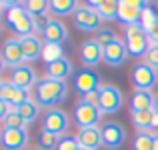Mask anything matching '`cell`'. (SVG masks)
I'll return each mask as SVG.
<instances>
[{"instance_id": "40", "label": "cell", "mask_w": 158, "mask_h": 150, "mask_svg": "<svg viewBox=\"0 0 158 150\" xmlns=\"http://www.w3.org/2000/svg\"><path fill=\"white\" fill-rule=\"evenodd\" d=\"M4 68H6V64H4V60H2V56H0V76H2V72H4Z\"/></svg>"}, {"instance_id": "35", "label": "cell", "mask_w": 158, "mask_h": 150, "mask_svg": "<svg viewBox=\"0 0 158 150\" xmlns=\"http://www.w3.org/2000/svg\"><path fill=\"white\" fill-rule=\"evenodd\" d=\"M78 148H80V144H78L76 136H68V134L62 136L58 146H56V150H78Z\"/></svg>"}, {"instance_id": "25", "label": "cell", "mask_w": 158, "mask_h": 150, "mask_svg": "<svg viewBox=\"0 0 158 150\" xmlns=\"http://www.w3.org/2000/svg\"><path fill=\"white\" fill-rule=\"evenodd\" d=\"M16 112H18L20 116H22V120L30 126V124H34L36 120H38V114H40V106L36 104V100H28V102H24V104H20L18 108H14Z\"/></svg>"}, {"instance_id": "17", "label": "cell", "mask_w": 158, "mask_h": 150, "mask_svg": "<svg viewBox=\"0 0 158 150\" xmlns=\"http://www.w3.org/2000/svg\"><path fill=\"white\" fill-rule=\"evenodd\" d=\"M78 56H80L82 64L86 68H92L98 62L102 60V46L96 42V38H88L80 44V50H78Z\"/></svg>"}, {"instance_id": "19", "label": "cell", "mask_w": 158, "mask_h": 150, "mask_svg": "<svg viewBox=\"0 0 158 150\" xmlns=\"http://www.w3.org/2000/svg\"><path fill=\"white\" fill-rule=\"evenodd\" d=\"M76 140L80 144V148H84V150H98V148H102V130L98 126L78 128Z\"/></svg>"}, {"instance_id": "16", "label": "cell", "mask_w": 158, "mask_h": 150, "mask_svg": "<svg viewBox=\"0 0 158 150\" xmlns=\"http://www.w3.org/2000/svg\"><path fill=\"white\" fill-rule=\"evenodd\" d=\"M0 98L10 108H18L20 104L30 100V90H22V88H18V86L10 84L6 80V82H2V88H0Z\"/></svg>"}, {"instance_id": "20", "label": "cell", "mask_w": 158, "mask_h": 150, "mask_svg": "<svg viewBox=\"0 0 158 150\" xmlns=\"http://www.w3.org/2000/svg\"><path fill=\"white\" fill-rule=\"evenodd\" d=\"M44 70H46V76L48 78L62 80V82H66L72 74H76V72H74L72 62H70L66 56L60 58V60H56V62H52V64H44Z\"/></svg>"}, {"instance_id": "47", "label": "cell", "mask_w": 158, "mask_h": 150, "mask_svg": "<svg viewBox=\"0 0 158 150\" xmlns=\"http://www.w3.org/2000/svg\"><path fill=\"white\" fill-rule=\"evenodd\" d=\"M78 150H84V148H78Z\"/></svg>"}, {"instance_id": "5", "label": "cell", "mask_w": 158, "mask_h": 150, "mask_svg": "<svg viewBox=\"0 0 158 150\" xmlns=\"http://www.w3.org/2000/svg\"><path fill=\"white\" fill-rule=\"evenodd\" d=\"M70 126V118L62 108H52L42 114V130L50 132L56 136H66V130Z\"/></svg>"}, {"instance_id": "43", "label": "cell", "mask_w": 158, "mask_h": 150, "mask_svg": "<svg viewBox=\"0 0 158 150\" xmlns=\"http://www.w3.org/2000/svg\"><path fill=\"white\" fill-rule=\"evenodd\" d=\"M2 12H4V8H2V2H0V14H2Z\"/></svg>"}, {"instance_id": "39", "label": "cell", "mask_w": 158, "mask_h": 150, "mask_svg": "<svg viewBox=\"0 0 158 150\" xmlns=\"http://www.w3.org/2000/svg\"><path fill=\"white\" fill-rule=\"evenodd\" d=\"M150 130H154V134L158 132V114L154 110H152V126H150Z\"/></svg>"}, {"instance_id": "12", "label": "cell", "mask_w": 158, "mask_h": 150, "mask_svg": "<svg viewBox=\"0 0 158 150\" xmlns=\"http://www.w3.org/2000/svg\"><path fill=\"white\" fill-rule=\"evenodd\" d=\"M128 58H130L128 56V48H126V44H124V40H120V38H116L114 42L106 44V46L102 48V60H104L108 66H112V68H120Z\"/></svg>"}, {"instance_id": "33", "label": "cell", "mask_w": 158, "mask_h": 150, "mask_svg": "<svg viewBox=\"0 0 158 150\" xmlns=\"http://www.w3.org/2000/svg\"><path fill=\"white\" fill-rule=\"evenodd\" d=\"M24 12L26 10H24L22 2H12L10 6H8V10H6V22L10 24V26H14V24L24 16Z\"/></svg>"}, {"instance_id": "46", "label": "cell", "mask_w": 158, "mask_h": 150, "mask_svg": "<svg viewBox=\"0 0 158 150\" xmlns=\"http://www.w3.org/2000/svg\"><path fill=\"white\" fill-rule=\"evenodd\" d=\"M0 136H2V130H0Z\"/></svg>"}, {"instance_id": "26", "label": "cell", "mask_w": 158, "mask_h": 150, "mask_svg": "<svg viewBox=\"0 0 158 150\" xmlns=\"http://www.w3.org/2000/svg\"><path fill=\"white\" fill-rule=\"evenodd\" d=\"M76 8V0H50V12L54 16H72Z\"/></svg>"}, {"instance_id": "14", "label": "cell", "mask_w": 158, "mask_h": 150, "mask_svg": "<svg viewBox=\"0 0 158 150\" xmlns=\"http://www.w3.org/2000/svg\"><path fill=\"white\" fill-rule=\"evenodd\" d=\"M38 80H40V78L36 76V70L32 68L30 64H24V66H18V68L10 70V78H8L10 84L18 86V88H22V90L36 88Z\"/></svg>"}, {"instance_id": "30", "label": "cell", "mask_w": 158, "mask_h": 150, "mask_svg": "<svg viewBox=\"0 0 158 150\" xmlns=\"http://www.w3.org/2000/svg\"><path fill=\"white\" fill-rule=\"evenodd\" d=\"M58 142H60V136L50 134L46 130H40L38 136H36V144H38V150H56Z\"/></svg>"}, {"instance_id": "3", "label": "cell", "mask_w": 158, "mask_h": 150, "mask_svg": "<svg viewBox=\"0 0 158 150\" xmlns=\"http://www.w3.org/2000/svg\"><path fill=\"white\" fill-rule=\"evenodd\" d=\"M98 92H100V104H98V108H100L102 114H116L124 106V94L118 86L102 84L98 88Z\"/></svg>"}, {"instance_id": "10", "label": "cell", "mask_w": 158, "mask_h": 150, "mask_svg": "<svg viewBox=\"0 0 158 150\" xmlns=\"http://www.w3.org/2000/svg\"><path fill=\"white\" fill-rule=\"evenodd\" d=\"M2 60L6 64V68H18V66H24V54H22V46H20V38L16 36H10V38L4 40L2 44Z\"/></svg>"}, {"instance_id": "31", "label": "cell", "mask_w": 158, "mask_h": 150, "mask_svg": "<svg viewBox=\"0 0 158 150\" xmlns=\"http://www.w3.org/2000/svg\"><path fill=\"white\" fill-rule=\"evenodd\" d=\"M64 58V48L60 44H44V50H42V60L46 64H52V62Z\"/></svg>"}, {"instance_id": "9", "label": "cell", "mask_w": 158, "mask_h": 150, "mask_svg": "<svg viewBox=\"0 0 158 150\" xmlns=\"http://www.w3.org/2000/svg\"><path fill=\"white\" fill-rule=\"evenodd\" d=\"M28 140H30L28 130H22V128H2L0 146H2V150H26Z\"/></svg>"}, {"instance_id": "11", "label": "cell", "mask_w": 158, "mask_h": 150, "mask_svg": "<svg viewBox=\"0 0 158 150\" xmlns=\"http://www.w3.org/2000/svg\"><path fill=\"white\" fill-rule=\"evenodd\" d=\"M40 38L44 40V44H60L62 46V42L68 40V30L58 18H46L42 32H40Z\"/></svg>"}, {"instance_id": "15", "label": "cell", "mask_w": 158, "mask_h": 150, "mask_svg": "<svg viewBox=\"0 0 158 150\" xmlns=\"http://www.w3.org/2000/svg\"><path fill=\"white\" fill-rule=\"evenodd\" d=\"M44 20L46 18H34L32 14L24 12L22 18H20L14 26H10V28L14 30L16 38H24V36H32V34H36V32H42Z\"/></svg>"}, {"instance_id": "7", "label": "cell", "mask_w": 158, "mask_h": 150, "mask_svg": "<svg viewBox=\"0 0 158 150\" xmlns=\"http://www.w3.org/2000/svg\"><path fill=\"white\" fill-rule=\"evenodd\" d=\"M132 84L136 90H152L158 84V70H154L152 66H148L146 62H138L132 68Z\"/></svg>"}, {"instance_id": "42", "label": "cell", "mask_w": 158, "mask_h": 150, "mask_svg": "<svg viewBox=\"0 0 158 150\" xmlns=\"http://www.w3.org/2000/svg\"><path fill=\"white\" fill-rule=\"evenodd\" d=\"M152 150H158V132L154 134V148H152Z\"/></svg>"}, {"instance_id": "36", "label": "cell", "mask_w": 158, "mask_h": 150, "mask_svg": "<svg viewBox=\"0 0 158 150\" xmlns=\"http://www.w3.org/2000/svg\"><path fill=\"white\" fill-rule=\"evenodd\" d=\"M144 62H146L148 66H152L154 70H158V46H152L150 44L146 56H144Z\"/></svg>"}, {"instance_id": "6", "label": "cell", "mask_w": 158, "mask_h": 150, "mask_svg": "<svg viewBox=\"0 0 158 150\" xmlns=\"http://www.w3.org/2000/svg\"><path fill=\"white\" fill-rule=\"evenodd\" d=\"M72 22L78 30L82 32H98L102 26V18L88 6V4H78L76 12L72 14Z\"/></svg>"}, {"instance_id": "22", "label": "cell", "mask_w": 158, "mask_h": 150, "mask_svg": "<svg viewBox=\"0 0 158 150\" xmlns=\"http://www.w3.org/2000/svg\"><path fill=\"white\" fill-rule=\"evenodd\" d=\"M154 94H152V90H136L130 94V110H152V106H154Z\"/></svg>"}, {"instance_id": "21", "label": "cell", "mask_w": 158, "mask_h": 150, "mask_svg": "<svg viewBox=\"0 0 158 150\" xmlns=\"http://www.w3.org/2000/svg\"><path fill=\"white\" fill-rule=\"evenodd\" d=\"M88 6L102 18V22L118 18V0H88Z\"/></svg>"}, {"instance_id": "8", "label": "cell", "mask_w": 158, "mask_h": 150, "mask_svg": "<svg viewBox=\"0 0 158 150\" xmlns=\"http://www.w3.org/2000/svg\"><path fill=\"white\" fill-rule=\"evenodd\" d=\"M102 130V146L108 150H120L126 142V130L120 122H104L100 126Z\"/></svg>"}, {"instance_id": "18", "label": "cell", "mask_w": 158, "mask_h": 150, "mask_svg": "<svg viewBox=\"0 0 158 150\" xmlns=\"http://www.w3.org/2000/svg\"><path fill=\"white\" fill-rule=\"evenodd\" d=\"M20 46H22V54H24V62L30 64L36 62L38 58H42V50H44V40L38 34L32 36H24L20 38Z\"/></svg>"}, {"instance_id": "2", "label": "cell", "mask_w": 158, "mask_h": 150, "mask_svg": "<svg viewBox=\"0 0 158 150\" xmlns=\"http://www.w3.org/2000/svg\"><path fill=\"white\" fill-rule=\"evenodd\" d=\"M124 44L128 48V56L130 58H144L148 48H150L148 34L140 24L124 26Z\"/></svg>"}, {"instance_id": "34", "label": "cell", "mask_w": 158, "mask_h": 150, "mask_svg": "<svg viewBox=\"0 0 158 150\" xmlns=\"http://www.w3.org/2000/svg\"><path fill=\"white\" fill-rule=\"evenodd\" d=\"M116 38H118V36H116V34H114V30H110V28H100V30L96 32V42L100 44L102 48H104L106 44L114 42Z\"/></svg>"}, {"instance_id": "44", "label": "cell", "mask_w": 158, "mask_h": 150, "mask_svg": "<svg viewBox=\"0 0 158 150\" xmlns=\"http://www.w3.org/2000/svg\"><path fill=\"white\" fill-rule=\"evenodd\" d=\"M26 150H38V148H26Z\"/></svg>"}, {"instance_id": "27", "label": "cell", "mask_w": 158, "mask_h": 150, "mask_svg": "<svg viewBox=\"0 0 158 150\" xmlns=\"http://www.w3.org/2000/svg\"><path fill=\"white\" fill-rule=\"evenodd\" d=\"M22 4H24V10L28 14H32L34 18H44L50 12V2L48 0H26Z\"/></svg>"}, {"instance_id": "1", "label": "cell", "mask_w": 158, "mask_h": 150, "mask_svg": "<svg viewBox=\"0 0 158 150\" xmlns=\"http://www.w3.org/2000/svg\"><path fill=\"white\" fill-rule=\"evenodd\" d=\"M68 98V84L62 80H54V78H40L38 84L34 88V100L38 106L52 110L58 108V104H62Z\"/></svg>"}, {"instance_id": "38", "label": "cell", "mask_w": 158, "mask_h": 150, "mask_svg": "<svg viewBox=\"0 0 158 150\" xmlns=\"http://www.w3.org/2000/svg\"><path fill=\"white\" fill-rule=\"evenodd\" d=\"M10 110H12V108L8 106V104L4 102L2 98H0V122H2V120L6 118V114H8V112H10Z\"/></svg>"}, {"instance_id": "29", "label": "cell", "mask_w": 158, "mask_h": 150, "mask_svg": "<svg viewBox=\"0 0 158 150\" xmlns=\"http://www.w3.org/2000/svg\"><path fill=\"white\" fill-rule=\"evenodd\" d=\"M154 148V134L152 132H136L132 138V150H152Z\"/></svg>"}, {"instance_id": "23", "label": "cell", "mask_w": 158, "mask_h": 150, "mask_svg": "<svg viewBox=\"0 0 158 150\" xmlns=\"http://www.w3.org/2000/svg\"><path fill=\"white\" fill-rule=\"evenodd\" d=\"M140 12L136 8L128 6L126 0H118V22H122L124 26H132V24H140Z\"/></svg>"}, {"instance_id": "41", "label": "cell", "mask_w": 158, "mask_h": 150, "mask_svg": "<svg viewBox=\"0 0 158 150\" xmlns=\"http://www.w3.org/2000/svg\"><path fill=\"white\" fill-rule=\"evenodd\" d=\"M152 110L158 114V94H156V98H154V106H152Z\"/></svg>"}, {"instance_id": "4", "label": "cell", "mask_w": 158, "mask_h": 150, "mask_svg": "<svg viewBox=\"0 0 158 150\" xmlns=\"http://www.w3.org/2000/svg\"><path fill=\"white\" fill-rule=\"evenodd\" d=\"M72 116L78 128H90V126H98L102 112L98 106H92V104L84 102V100H78L72 108Z\"/></svg>"}, {"instance_id": "13", "label": "cell", "mask_w": 158, "mask_h": 150, "mask_svg": "<svg viewBox=\"0 0 158 150\" xmlns=\"http://www.w3.org/2000/svg\"><path fill=\"white\" fill-rule=\"evenodd\" d=\"M100 86H102L100 76L90 68H82L74 74V90H76L80 96H86L88 92H94V90H98Z\"/></svg>"}, {"instance_id": "24", "label": "cell", "mask_w": 158, "mask_h": 150, "mask_svg": "<svg viewBox=\"0 0 158 150\" xmlns=\"http://www.w3.org/2000/svg\"><path fill=\"white\" fill-rule=\"evenodd\" d=\"M130 122L138 132H150L152 126V110H130Z\"/></svg>"}, {"instance_id": "45", "label": "cell", "mask_w": 158, "mask_h": 150, "mask_svg": "<svg viewBox=\"0 0 158 150\" xmlns=\"http://www.w3.org/2000/svg\"><path fill=\"white\" fill-rule=\"evenodd\" d=\"M0 88H2V80H0Z\"/></svg>"}, {"instance_id": "28", "label": "cell", "mask_w": 158, "mask_h": 150, "mask_svg": "<svg viewBox=\"0 0 158 150\" xmlns=\"http://www.w3.org/2000/svg\"><path fill=\"white\" fill-rule=\"evenodd\" d=\"M156 22H158V6L150 2L142 12H140V26H142L144 30L148 32Z\"/></svg>"}, {"instance_id": "37", "label": "cell", "mask_w": 158, "mask_h": 150, "mask_svg": "<svg viewBox=\"0 0 158 150\" xmlns=\"http://www.w3.org/2000/svg\"><path fill=\"white\" fill-rule=\"evenodd\" d=\"M146 34H148V42H150L152 46H158V22L146 32Z\"/></svg>"}, {"instance_id": "32", "label": "cell", "mask_w": 158, "mask_h": 150, "mask_svg": "<svg viewBox=\"0 0 158 150\" xmlns=\"http://www.w3.org/2000/svg\"><path fill=\"white\" fill-rule=\"evenodd\" d=\"M2 128H22V130H28V124L22 120V116L12 108L6 114V118L2 120Z\"/></svg>"}]
</instances>
